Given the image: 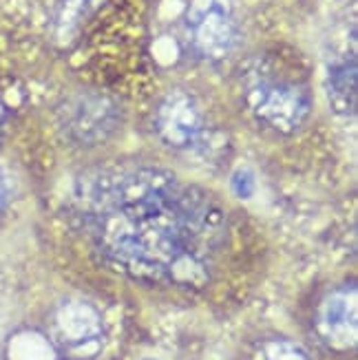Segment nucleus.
<instances>
[{
	"instance_id": "nucleus-5",
	"label": "nucleus",
	"mask_w": 358,
	"mask_h": 360,
	"mask_svg": "<svg viewBox=\"0 0 358 360\" xmlns=\"http://www.w3.org/2000/svg\"><path fill=\"white\" fill-rule=\"evenodd\" d=\"M155 133L173 150H204L210 144V129L197 100L184 89H173L155 106Z\"/></svg>"
},
{
	"instance_id": "nucleus-4",
	"label": "nucleus",
	"mask_w": 358,
	"mask_h": 360,
	"mask_svg": "<svg viewBox=\"0 0 358 360\" xmlns=\"http://www.w3.org/2000/svg\"><path fill=\"white\" fill-rule=\"evenodd\" d=\"M184 29L191 51L199 60L219 62L237 49L239 20L232 0H191Z\"/></svg>"
},
{
	"instance_id": "nucleus-6",
	"label": "nucleus",
	"mask_w": 358,
	"mask_h": 360,
	"mask_svg": "<svg viewBox=\"0 0 358 360\" xmlns=\"http://www.w3.org/2000/svg\"><path fill=\"white\" fill-rule=\"evenodd\" d=\"M314 330L325 347L345 354L356 347L358 340V294L356 283H343L330 290L319 303Z\"/></svg>"
},
{
	"instance_id": "nucleus-7",
	"label": "nucleus",
	"mask_w": 358,
	"mask_h": 360,
	"mask_svg": "<svg viewBox=\"0 0 358 360\" xmlns=\"http://www.w3.org/2000/svg\"><path fill=\"white\" fill-rule=\"evenodd\" d=\"M53 334L60 349H65L75 360L93 358L104 338V323L100 311L89 301H65L53 314Z\"/></svg>"
},
{
	"instance_id": "nucleus-10",
	"label": "nucleus",
	"mask_w": 358,
	"mask_h": 360,
	"mask_svg": "<svg viewBox=\"0 0 358 360\" xmlns=\"http://www.w3.org/2000/svg\"><path fill=\"white\" fill-rule=\"evenodd\" d=\"M255 360H312V356L299 342L283 336H272L255 347Z\"/></svg>"
},
{
	"instance_id": "nucleus-11",
	"label": "nucleus",
	"mask_w": 358,
	"mask_h": 360,
	"mask_svg": "<svg viewBox=\"0 0 358 360\" xmlns=\"http://www.w3.org/2000/svg\"><path fill=\"white\" fill-rule=\"evenodd\" d=\"M255 186H257V179H255V173L250 168L235 170V175H232V179H230L232 193H235L237 197H241V199L250 197L255 193Z\"/></svg>"
},
{
	"instance_id": "nucleus-8",
	"label": "nucleus",
	"mask_w": 358,
	"mask_h": 360,
	"mask_svg": "<svg viewBox=\"0 0 358 360\" xmlns=\"http://www.w3.org/2000/svg\"><path fill=\"white\" fill-rule=\"evenodd\" d=\"M328 102L338 115L356 113V60H340L328 69Z\"/></svg>"
},
{
	"instance_id": "nucleus-13",
	"label": "nucleus",
	"mask_w": 358,
	"mask_h": 360,
	"mask_svg": "<svg viewBox=\"0 0 358 360\" xmlns=\"http://www.w3.org/2000/svg\"><path fill=\"white\" fill-rule=\"evenodd\" d=\"M0 122H3V108H0Z\"/></svg>"
},
{
	"instance_id": "nucleus-3",
	"label": "nucleus",
	"mask_w": 358,
	"mask_h": 360,
	"mask_svg": "<svg viewBox=\"0 0 358 360\" xmlns=\"http://www.w3.org/2000/svg\"><path fill=\"white\" fill-rule=\"evenodd\" d=\"M124 122L122 104L100 91H77L60 102L58 127L75 146H100L113 139Z\"/></svg>"
},
{
	"instance_id": "nucleus-2",
	"label": "nucleus",
	"mask_w": 358,
	"mask_h": 360,
	"mask_svg": "<svg viewBox=\"0 0 358 360\" xmlns=\"http://www.w3.org/2000/svg\"><path fill=\"white\" fill-rule=\"evenodd\" d=\"M243 98L252 117L276 135H294L312 115V93L307 82L272 60H257L248 69Z\"/></svg>"
},
{
	"instance_id": "nucleus-12",
	"label": "nucleus",
	"mask_w": 358,
	"mask_h": 360,
	"mask_svg": "<svg viewBox=\"0 0 358 360\" xmlns=\"http://www.w3.org/2000/svg\"><path fill=\"white\" fill-rule=\"evenodd\" d=\"M5 203H7V184H5L3 173H0V210L5 208Z\"/></svg>"
},
{
	"instance_id": "nucleus-1",
	"label": "nucleus",
	"mask_w": 358,
	"mask_h": 360,
	"mask_svg": "<svg viewBox=\"0 0 358 360\" xmlns=\"http://www.w3.org/2000/svg\"><path fill=\"white\" fill-rule=\"evenodd\" d=\"M75 210L100 257L151 285L204 288L228 241L219 201L162 166L102 168L75 186Z\"/></svg>"
},
{
	"instance_id": "nucleus-9",
	"label": "nucleus",
	"mask_w": 358,
	"mask_h": 360,
	"mask_svg": "<svg viewBox=\"0 0 358 360\" xmlns=\"http://www.w3.org/2000/svg\"><path fill=\"white\" fill-rule=\"evenodd\" d=\"M100 3L102 0H60L56 15H53L56 40L60 44L71 42Z\"/></svg>"
}]
</instances>
